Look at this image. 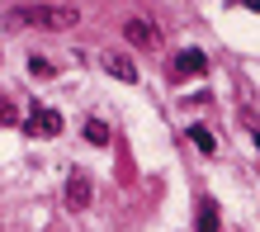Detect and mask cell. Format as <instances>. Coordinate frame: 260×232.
I'll list each match as a JSON object with an SVG mask.
<instances>
[{"label": "cell", "instance_id": "1", "mask_svg": "<svg viewBox=\"0 0 260 232\" xmlns=\"http://www.w3.org/2000/svg\"><path fill=\"white\" fill-rule=\"evenodd\" d=\"M14 24H24V28H48V34H67V28L81 24V10L67 5V0H28V5L14 10Z\"/></svg>", "mask_w": 260, "mask_h": 232}, {"label": "cell", "instance_id": "2", "mask_svg": "<svg viewBox=\"0 0 260 232\" xmlns=\"http://www.w3.org/2000/svg\"><path fill=\"white\" fill-rule=\"evenodd\" d=\"M24 133L28 137H57V133H62V114L48 109V104H34L28 119H24Z\"/></svg>", "mask_w": 260, "mask_h": 232}, {"label": "cell", "instance_id": "3", "mask_svg": "<svg viewBox=\"0 0 260 232\" xmlns=\"http://www.w3.org/2000/svg\"><path fill=\"white\" fill-rule=\"evenodd\" d=\"M208 71V57L199 48H185L175 62H171V81H189V76H204Z\"/></svg>", "mask_w": 260, "mask_h": 232}, {"label": "cell", "instance_id": "4", "mask_svg": "<svg viewBox=\"0 0 260 232\" xmlns=\"http://www.w3.org/2000/svg\"><path fill=\"white\" fill-rule=\"evenodd\" d=\"M90 194H95V190H90V176L85 171H71L67 176V209L71 213H85L90 209Z\"/></svg>", "mask_w": 260, "mask_h": 232}, {"label": "cell", "instance_id": "5", "mask_svg": "<svg viewBox=\"0 0 260 232\" xmlns=\"http://www.w3.org/2000/svg\"><path fill=\"white\" fill-rule=\"evenodd\" d=\"M123 34H128L133 48H156V43H161V38H156V28H151L147 19H128V24H123Z\"/></svg>", "mask_w": 260, "mask_h": 232}, {"label": "cell", "instance_id": "6", "mask_svg": "<svg viewBox=\"0 0 260 232\" xmlns=\"http://www.w3.org/2000/svg\"><path fill=\"white\" fill-rule=\"evenodd\" d=\"M100 67L109 71V76H118V81H128V85L137 81V67H133L128 57H118V52H100Z\"/></svg>", "mask_w": 260, "mask_h": 232}, {"label": "cell", "instance_id": "7", "mask_svg": "<svg viewBox=\"0 0 260 232\" xmlns=\"http://www.w3.org/2000/svg\"><path fill=\"white\" fill-rule=\"evenodd\" d=\"M194 232H218V204H213V199H204V204H199V223H194Z\"/></svg>", "mask_w": 260, "mask_h": 232}, {"label": "cell", "instance_id": "8", "mask_svg": "<svg viewBox=\"0 0 260 232\" xmlns=\"http://www.w3.org/2000/svg\"><path fill=\"white\" fill-rule=\"evenodd\" d=\"M85 142H95V147H104V142H109V128H104L100 119H90V123H85Z\"/></svg>", "mask_w": 260, "mask_h": 232}, {"label": "cell", "instance_id": "9", "mask_svg": "<svg viewBox=\"0 0 260 232\" xmlns=\"http://www.w3.org/2000/svg\"><path fill=\"white\" fill-rule=\"evenodd\" d=\"M0 123H5V128H10V123H19V109H14L10 95H0Z\"/></svg>", "mask_w": 260, "mask_h": 232}, {"label": "cell", "instance_id": "10", "mask_svg": "<svg viewBox=\"0 0 260 232\" xmlns=\"http://www.w3.org/2000/svg\"><path fill=\"white\" fill-rule=\"evenodd\" d=\"M189 137H194V147H199V152H213V147H218L208 128H189Z\"/></svg>", "mask_w": 260, "mask_h": 232}, {"label": "cell", "instance_id": "11", "mask_svg": "<svg viewBox=\"0 0 260 232\" xmlns=\"http://www.w3.org/2000/svg\"><path fill=\"white\" fill-rule=\"evenodd\" d=\"M34 76H52V62L48 57H34Z\"/></svg>", "mask_w": 260, "mask_h": 232}, {"label": "cell", "instance_id": "12", "mask_svg": "<svg viewBox=\"0 0 260 232\" xmlns=\"http://www.w3.org/2000/svg\"><path fill=\"white\" fill-rule=\"evenodd\" d=\"M255 147H260V133H255Z\"/></svg>", "mask_w": 260, "mask_h": 232}]
</instances>
